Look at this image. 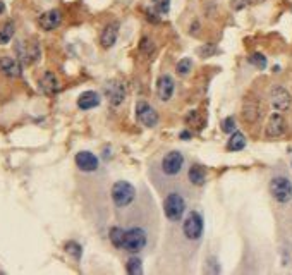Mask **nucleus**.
<instances>
[{"instance_id":"9d476101","label":"nucleus","mask_w":292,"mask_h":275,"mask_svg":"<svg viewBox=\"0 0 292 275\" xmlns=\"http://www.w3.org/2000/svg\"><path fill=\"white\" fill-rule=\"evenodd\" d=\"M105 96L112 105H120L126 98V88L120 81H110L105 85Z\"/></svg>"},{"instance_id":"a878e982","label":"nucleus","mask_w":292,"mask_h":275,"mask_svg":"<svg viewBox=\"0 0 292 275\" xmlns=\"http://www.w3.org/2000/svg\"><path fill=\"white\" fill-rule=\"evenodd\" d=\"M249 62H251L255 67H258V69H266V57L263 54H253L251 57H249Z\"/></svg>"},{"instance_id":"412c9836","label":"nucleus","mask_w":292,"mask_h":275,"mask_svg":"<svg viewBox=\"0 0 292 275\" xmlns=\"http://www.w3.org/2000/svg\"><path fill=\"white\" fill-rule=\"evenodd\" d=\"M124 239H126V231H122L120 227L110 229V243H112L116 248L124 249Z\"/></svg>"},{"instance_id":"7c9ffc66","label":"nucleus","mask_w":292,"mask_h":275,"mask_svg":"<svg viewBox=\"0 0 292 275\" xmlns=\"http://www.w3.org/2000/svg\"><path fill=\"white\" fill-rule=\"evenodd\" d=\"M3 10H5V5H3V3H2V2H0V14H2V12H3Z\"/></svg>"},{"instance_id":"4be33fe9","label":"nucleus","mask_w":292,"mask_h":275,"mask_svg":"<svg viewBox=\"0 0 292 275\" xmlns=\"http://www.w3.org/2000/svg\"><path fill=\"white\" fill-rule=\"evenodd\" d=\"M14 36V23H5L2 28H0V45H5L12 40Z\"/></svg>"},{"instance_id":"2eb2a0df","label":"nucleus","mask_w":292,"mask_h":275,"mask_svg":"<svg viewBox=\"0 0 292 275\" xmlns=\"http://www.w3.org/2000/svg\"><path fill=\"white\" fill-rule=\"evenodd\" d=\"M0 69L5 76L9 78H19L23 74V69H21V64L12 57H2L0 59Z\"/></svg>"},{"instance_id":"5701e85b","label":"nucleus","mask_w":292,"mask_h":275,"mask_svg":"<svg viewBox=\"0 0 292 275\" xmlns=\"http://www.w3.org/2000/svg\"><path fill=\"white\" fill-rule=\"evenodd\" d=\"M191 69H193V62H191V59H182V61H179V64H177V74L187 76L191 72Z\"/></svg>"},{"instance_id":"f3484780","label":"nucleus","mask_w":292,"mask_h":275,"mask_svg":"<svg viewBox=\"0 0 292 275\" xmlns=\"http://www.w3.org/2000/svg\"><path fill=\"white\" fill-rule=\"evenodd\" d=\"M100 105V95L96 92H85L78 98V107L81 110H89Z\"/></svg>"},{"instance_id":"6e6552de","label":"nucleus","mask_w":292,"mask_h":275,"mask_svg":"<svg viewBox=\"0 0 292 275\" xmlns=\"http://www.w3.org/2000/svg\"><path fill=\"white\" fill-rule=\"evenodd\" d=\"M16 52L24 64H33V62H36L40 59V47H38V43H24V41H19L16 45Z\"/></svg>"},{"instance_id":"393cba45","label":"nucleus","mask_w":292,"mask_h":275,"mask_svg":"<svg viewBox=\"0 0 292 275\" xmlns=\"http://www.w3.org/2000/svg\"><path fill=\"white\" fill-rule=\"evenodd\" d=\"M65 251H67L71 256H74L76 260H79V258H81V253H83V249H81V246H79L78 243H74V241H69L67 244H65Z\"/></svg>"},{"instance_id":"423d86ee","label":"nucleus","mask_w":292,"mask_h":275,"mask_svg":"<svg viewBox=\"0 0 292 275\" xmlns=\"http://www.w3.org/2000/svg\"><path fill=\"white\" fill-rule=\"evenodd\" d=\"M184 165V156L180 152H169L162 160V169L167 176H177Z\"/></svg>"},{"instance_id":"c756f323","label":"nucleus","mask_w":292,"mask_h":275,"mask_svg":"<svg viewBox=\"0 0 292 275\" xmlns=\"http://www.w3.org/2000/svg\"><path fill=\"white\" fill-rule=\"evenodd\" d=\"M180 138H182V139L186 138V139H187V138H191V134L187 133V131H182V133H180Z\"/></svg>"},{"instance_id":"f03ea898","label":"nucleus","mask_w":292,"mask_h":275,"mask_svg":"<svg viewBox=\"0 0 292 275\" xmlns=\"http://www.w3.org/2000/svg\"><path fill=\"white\" fill-rule=\"evenodd\" d=\"M184 210H186V201L179 193H170L163 201V212L169 220L179 222L184 215Z\"/></svg>"},{"instance_id":"0eeeda50","label":"nucleus","mask_w":292,"mask_h":275,"mask_svg":"<svg viewBox=\"0 0 292 275\" xmlns=\"http://www.w3.org/2000/svg\"><path fill=\"white\" fill-rule=\"evenodd\" d=\"M136 116H138V121L146 127H153L158 122V114L155 112V109H153L148 102H138Z\"/></svg>"},{"instance_id":"b1692460","label":"nucleus","mask_w":292,"mask_h":275,"mask_svg":"<svg viewBox=\"0 0 292 275\" xmlns=\"http://www.w3.org/2000/svg\"><path fill=\"white\" fill-rule=\"evenodd\" d=\"M127 272L129 274H143V263H141L140 258H131L127 262Z\"/></svg>"},{"instance_id":"f8f14e48","label":"nucleus","mask_w":292,"mask_h":275,"mask_svg":"<svg viewBox=\"0 0 292 275\" xmlns=\"http://www.w3.org/2000/svg\"><path fill=\"white\" fill-rule=\"evenodd\" d=\"M265 133L268 138L282 136V134L286 133V119H284L280 114H272L268 119V124H266Z\"/></svg>"},{"instance_id":"c85d7f7f","label":"nucleus","mask_w":292,"mask_h":275,"mask_svg":"<svg viewBox=\"0 0 292 275\" xmlns=\"http://www.w3.org/2000/svg\"><path fill=\"white\" fill-rule=\"evenodd\" d=\"M251 3V0H232V9L234 10H242L244 7H248Z\"/></svg>"},{"instance_id":"cd10ccee","label":"nucleus","mask_w":292,"mask_h":275,"mask_svg":"<svg viewBox=\"0 0 292 275\" xmlns=\"http://www.w3.org/2000/svg\"><path fill=\"white\" fill-rule=\"evenodd\" d=\"M222 131H224V133H234V131H235L234 117H227V119L222 122Z\"/></svg>"},{"instance_id":"7ed1b4c3","label":"nucleus","mask_w":292,"mask_h":275,"mask_svg":"<svg viewBox=\"0 0 292 275\" xmlns=\"http://www.w3.org/2000/svg\"><path fill=\"white\" fill-rule=\"evenodd\" d=\"M270 193L279 203H289L292 200V183L286 176H277L270 181Z\"/></svg>"},{"instance_id":"dca6fc26","label":"nucleus","mask_w":292,"mask_h":275,"mask_svg":"<svg viewBox=\"0 0 292 275\" xmlns=\"http://www.w3.org/2000/svg\"><path fill=\"white\" fill-rule=\"evenodd\" d=\"M40 90L47 95H55V93L60 90V85H58V79L54 72H45L40 79Z\"/></svg>"},{"instance_id":"a211bd4d","label":"nucleus","mask_w":292,"mask_h":275,"mask_svg":"<svg viewBox=\"0 0 292 275\" xmlns=\"http://www.w3.org/2000/svg\"><path fill=\"white\" fill-rule=\"evenodd\" d=\"M117 33H119V26L117 24H107L105 30L102 31V36H100V41L105 48L114 47V43L117 41Z\"/></svg>"},{"instance_id":"39448f33","label":"nucleus","mask_w":292,"mask_h":275,"mask_svg":"<svg viewBox=\"0 0 292 275\" xmlns=\"http://www.w3.org/2000/svg\"><path fill=\"white\" fill-rule=\"evenodd\" d=\"M184 236L191 241H196V239L201 238L203 234V217H201L198 212H191L189 215L186 217L182 225Z\"/></svg>"},{"instance_id":"aec40b11","label":"nucleus","mask_w":292,"mask_h":275,"mask_svg":"<svg viewBox=\"0 0 292 275\" xmlns=\"http://www.w3.org/2000/svg\"><path fill=\"white\" fill-rule=\"evenodd\" d=\"M244 146H246L244 134L239 133V131H234L231 139H229V143H227V148L231 150V152H239V150H242Z\"/></svg>"},{"instance_id":"9b49d317","label":"nucleus","mask_w":292,"mask_h":275,"mask_svg":"<svg viewBox=\"0 0 292 275\" xmlns=\"http://www.w3.org/2000/svg\"><path fill=\"white\" fill-rule=\"evenodd\" d=\"M174 88H175L174 79L167 74L160 76L158 81H156V95H158V98L162 100V102H169V100L172 98Z\"/></svg>"},{"instance_id":"20e7f679","label":"nucleus","mask_w":292,"mask_h":275,"mask_svg":"<svg viewBox=\"0 0 292 275\" xmlns=\"http://www.w3.org/2000/svg\"><path fill=\"white\" fill-rule=\"evenodd\" d=\"M146 246V232L141 227H133L126 231L124 249L129 253H140Z\"/></svg>"},{"instance_id":"6ab92c4d","label":"nucleus","mask_w":292,"mask_h":275,"mask_svg":"<svg viewBox=\"0 0 292 275\" xmlns=\"http://www.w3.org/2000/svg\"><path fill=\"white\" fill-rule=\"evenodd\" d=\"M187 177H189V181L194 184V186H203L204 181H206V172H204V169L201 165L194 163V165L189 169V174H187Z\"/></svg>"},{"instance_id":"ddd939ff","label":"nucleus","mask_w":292,"mask_h":275,"mask_svg":"<svg viewBox=\"0 0 292 275\" xmlns=\"http://www.w3.org/2000/svg\"><path fill=\"white\" fill-rule=\"evenodd\" d=\"M76 165L83 172H95L98 169V158L91 152H79L76 155Z\"/></svg>"},{"instance_id":"1a4fd4ad","label":"nucleus","mask_w":292,"mask_h":275,"mask_svg":"<svg viewBox=\"0 0 292 275\" xmlns=\"http://www.w3.org/2000/svg\"><path fill=\"white\" fill-rule=\"evenodd\" d=\"M270 100H272L273 109L279 110V112H284L291 107V93L282 86H275L270 92Z\"/></svg>"},{"instance_id":"f257e3e1","label":"nucleus","mask_w":292,"mask_h":275,"mask_svg":"<svg viewBox=\"0 0 292 275\" xmlns=\"http://www.w3.org/2000/svg\"><path fill=\"white\" fill-rule=\"evenodd\" d=\"M136 196V189L127 181H117L112 186V200L117 207H127L134 201Z\"/></svg>"},{"instance_id":"bb28decb","label":"nucleus","mask_w":292,"mask_h":275,"mask_svg":"<svg viewBox=\"0 0 292 275\" xmlns=\"http://www.w3.org/2000/svg\"><path fill=\"white\" fill-rule=\"evenodd\" d=\"M153 5H155L156 12L165 16V14H169V10H170V0H153Z\"/></svg>"},{"instance_id":"4468645a","label":"nucleus","mask_w":292,"mask_h":275,"mask_svg":"<svg viewBox=\"0 0 292 275\" xmlns=\"http://www.w3.org/2000/svg\"><path fill=\"white\" fill-rule=\"evenodd\" d=\"M38 23H40V28H41V30H45V31L55 30V28H58V24L62 23V14H60V10L52 9V10H48V12L41 14L40 19H38Z\"/></svg>"}]
</instances>
